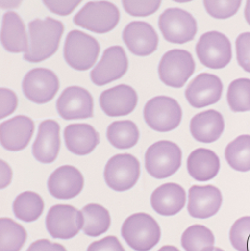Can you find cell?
Returning <instances> with one entry per match:
<instances>
[{"instance_id":"ffe728a7","label":"cell","mask_w":250,"mask_h":251,"mask_svg":"<svg viewBox=\"0 0 250 251\" xmlns=\"http://www.w3.org/2000/svg\"><path fill=\"white\" fill-rule=\"evenodd\" d=\"M99 102L102 111L107 116H125L134 111L138 104V95L131 86L122 84L104 90Z\"/></svg>"},{"instance_id":"ab89813d","label":"cell","mask_w":250,"mask_h":251,"mask_svg":"<svg viewBox=\"0 0 250 251\" xmlns=\"http://www.w3.org/2000/svg\"><path fill=\"white\" fill-rule=\"evenodd\" d=\"M43 2L50 12L65 16L71 14L82 1H78V0L76 1L75 0H72V1H53V0L49 1V0H45Z\"/></svg>"},{"instance_id":"f546056e","label":"cell","mask_w":250,"mask_h":251,"mask_svg":"<svg viewBox=\"0 0 250 251\" xmlns=\"http://www.w3.org/2000/svg\"><path fill=\"white\" fill-rule=\"evenodd\" d=\"M225 160L232 169L240 172L250 171V135L237 136L225 148Z\"/></svg>"},{"instance_id":"d4e9b609","label":"cell","mask_w":250,"mask_h":251,"mask_svg":"<svg viewBox=\"0 0 250 251\" xmlns=\"http://www.w3.org/2000/svg\"><path fill=\"white\" fill-rule=\"evenodd\" d=\"M225 130V121L221 114L208 110L193 116L190 122V132L193 138L202 143L217 141Z\"/></svg>"},{"instance_id":"60d3db41","label":"cell","mask_w":250,"mask_h":251,"mask_svg":"<svg viewBox=\"0 0 250 251\" xmlns=\"http://www.w3.org/2000/svg\"><path fill=\"white\" fill-rule=\"evenodd\" d=\"M27 251H67L60 244L50 242L49 239H39L32 243Z\"/></svg>"},{"instance_id":"83f0119b","label":"cell","mask_w":250,"mask_h":251,"mask_svg":"<svg viewBox=\"0 0 250 251\" xmlns=\"http://www.w3.org/2000/svg\"><path fill=\"white\" fill-rule=\"evenodd\" d=\"M84 217V234L88 236H99L105 233L111 226L109 210L99 204H88L82 209Z\"/></svg>"},{"instance_id":"7c38bea8","label":"cell","mask_w":250,"mask_h":251,"mask_svg":"<svg viewBox=\"0 0 250 251\" xmlns=\"http://www.w3.org/2000/svg\"><path fill=\"white\" fill-rule=\"evenodd\" d=\"M22 87L28 100L43 104L53 100L57 94L59 79L52 70L36 68L26 74Z\"/></svg>"},{"instance_id":"9a60e30c","label":"cell","mask_w":250,"mask_h":251,"mask_svg":"<svg viewBox=\"0 0 250 251\" xmlns=\"http://www.w3.org/2000/svg\"><path fill=\"white\" fill-rule=\"evenodd\" d=\"M223 83L218 76L211 73H201L188 85L185 96L191 106L201 108L218 102L223 95Z\"/></svg>"},{"instance_id":"d6986e66","label":"cell","mask_w":250,"mask_h":251,"mask_svg":"<svg viewBox=\"0 0 250 251\" xmlns=\"http://www.w3.org/2000/svg\"><path fill=\"white\" fill-rule=\"evenodd\" d=\"M48 188L50 195L59 200H69L78 196L84 188V177L72 165H62L50 174Z\"/></svg>"},{"instance_id":"ba28073f","label":"cell","mask_w":250,"mask_h":251,"mask_svg":"<svg viewBox=\"0 0 250 251\" xmlns=\"http://www.w3.org/2000/svg\"><path fill=\"white\" fill-rule=\"evenodd\" d=\"M159 29L167 41L184 44L195 39L198 26L195 18L185 10L170 8L159 16Z\"/></svg>"},{"instance_id":"f35d334b","label":"cell","mask_w":250,"mask_h":251,"mask_svg":"<svg viewBox=\"0 0 250 251\" xmlns=\"http://www.w3.org/2000/svg\"><path fill=\"white\" fill-rule=\"evenodd\" d=\"M87 251H125V248L116 236H106L90 244Z\"/></svg>"},{"instance_id":"d6a6232c","label":"cell","mask_w":250,"mask_h":251,"mask_svg":"<svg viewBox=\"0 0 250 251\" xmlns=\"http://www.w3.org/2000/svg\"><path fill=\"white\" fill-rule=\"evenodd\" d=\"M226 99L233 112L250 111V79H234L229 85Z\"/></svg>"},{"instance_id":"f1b7e54d","label":"cell","mask_w":250,"mask_h":251,"mask_svg":"<svg viewBox=\"0 0 250 251\" xmlns=\"http://www.w3.org/2000/svg\"><path fill=\"white\" fill-rule=\"evenodd\" d=\"M43 210V199L38 193L32 191L21 193L13 202V213L15 217L25 222L36 221L41 217Z\"/></svg>"},{"instance_id":"7bdbcfd3","label":"cell","mask_w":250,"mask_h":251,"mask_svg":"<svg viewBox=\"0 0 250 251\" xmlns=\"http://www.w3.org/2000/svg\"><path fill=\"white\" fill-rule=\"evenodd\" d=\"M245 19L247 21L248 24L250 25V0L246 2V7H245Z\"/></svg>"},{"instance_id":"484cf974","label":"cell","mask_w":250,"mask_h":251,"mask_svg":"<svg viewBox=\"0 0 250 251\" xmlns=\"http://www.w3.org/2000/svg\"><path fill=\"white\" fill-rule=\"evenodd\" d=\"M220 160L218 156L206 148H198L187 159V170L192 178L198 181H207L218 174Z\"/></svg>"},{"instance_id":"ee69618b","label":"cell","mask_w":250,"mask_h":251,"mask_svg":"<svg viewBox=\"0 0 250 251\" xmlns=\"http://www.w3.org/2000/svg\"><path fill=\"white\" fill-rule=\"evenodd\" d=\"M158 251H179V249L174 247V246H163Z\"/></svg>"},{"instance_id":"f6af8a7d","label":"cell","mask_w":250,"mask_h":251,"mask_svg":"<svg viewBox=\"0 0 250 251\" xmlns=\"http://www.w3.org/2000/svg\"><path fill=\"white\" fill-rule=\"evenodd\" d=\"M213 251H225V250H223L221 248H217V247H216V248H214Z\"/></svg>"},{"instance_id":"ac0fdd59","label":"cell","mask_w":250,"mask_h":251,"mask_svg":"<svg viewBox=\"0 0 250 251\" xmlns=\"http://www.w3.org/2000/svg\"><path fill=\"white\" fill-rule=\"evenodd\" d=\"M124 42L130 52L136 56H149L157 50L158 35L149 23L131 22L123 31Z\"/></svg>"},{"instance_id":"74e56055","label":"cell","mask_w":250,"mask_h":251,"mask_svg":"<svg viewBox=\"0 0 250 251\" xmlns=\"http://www.w3.org/2000/svg\"><path fill=\"white\" fill-rule=\"evenodd\" d=\"M0 99H1V111H0V117L5 118L11 115L18 107L19 99L13 90L2 87L0 89Z\"/></svg>"},{"instance_id":"4dcf8cb0","label":"cell","mask_w":250,"mask_h":251,"mask_svg":"<svg viewBox=\"0 0 250 251\" xmlns=\"http://www.w3.org/2000/svg\"><path fill=\"white\" fill-rule=\"evenodd\" d=\"M27 239V232L18 222L10 218L0 220V250L20 251Z\"/></svg>"},{"instance_id":"5b68a950","label":"cell","mask_w":250,"mask_h":251,"mask_svg":"<svg viewBox=\"0 0 250 251\" xmlns=\"http://www.w3.org/2000/svg\"><path fill=\"white\" fill-rule=\"evenodd\" d=\"M121 13L110 1H89L73 18L75 24L96 33H106L119 23Z\"/></svg>"},{"instance_id":"7a4b0ae2","label":"cell","mask_w":250,"mask_h":251,"mask_svg":"<svg viewBox=\"0 0 250 251\" xmlns=\"http://www.w3.org/2000/svg\"><path fill=\"white\" fill-rule=\"evenodd\" d=\"M122 235L135 251H149L160 241L161 230L158 222L149 214H133L125 220Z\"/></svg>"},{"instance_id":"9c48e42d","label":"cell","mask_w":250,"mask_h":251,"mask_svg":"<svg viewBox=\"0 0 250 251\" xmlns=\"http://www.w3.org/2000/svg\"><path fill=\"white\" fill-rule=\"evenodd\" d=\"M196 53L203 66L211 69H223L232 59L231 42L224 33L208 31L198 41Z\"/></svg>"},{"instance_id":"4fadbf2b","label":"cell","mask_w":250,"mask_h":251,"mask_svg":"<svg viewBox=\"0 0 250 251\" xmlns=\"http://www.w3.org/2000/svg\"><path fill=\"white\" fill-rule=\"evenodd\" d=\"M56 108L60 117L67 121L90 118L94 116V100L88 90L71 86L62 91Z\"/></svg>"},{"instance_id":"8d00e7d4","label":"cell","mask_w":250,"mask_h":251,"mask_svg":"<svg viewBox=\"0 0 250 251\" xmlns=\"http://www.w3.org/2000/svg\"><path fill=\"white\" fill-rule=\"evenodd\" d=\"M235 45L238 65L250 73V32L241 33L236 39Z\"/></svg>"},{"instance_id":"3957f363","label":"cell","mask_w":250,"mask_h":251,"mask_svg":"<svg viewBox=\"0 0 250 251\" xmlns=\"http://www.w3.org/2000/svg\"><path fill=\"white\" fill-rule=\"evenodd\" d=\"M100 53V45L97 40L81 30L68 33L64 57L66 62L77 71H86L95 64Z\"/></svg>"},{"instance_id":"836d02e7","label":"cell","mask_w":250,"mask_h":251,"mask_svg":"<svg viewBox=\"0 0 250 251\" xmlns=\"http://www.w3.org/2000/svg\"><path fill=\"white\" fill-rule=\"evenodd\" d=\"M230 242L237 251H250V217L237 219L230 230Z\"/></svg>"},{"instance_id":"4316f807","label":"cell","mask_w":250,"mask_h":251,"mask_svg":"<svg viewBox=\"0 0 250 251\" xmlns=\"http://www.w3.org/2000/svg\"><path fill=\"white\" fill-rule=\"evenodd\" d=\"M106 136L110 143L118 150H128L138 143L139 128L131 121H118L107 127Z\"/></svg>"},{"instance_id":"d590c367","label":"cell","mask_w":250,"mask_h":251,"mask_svg":"<svg viewBox=\"0 0 250 251\" xmlns=\"http://www.w3.org/2000/svg\"><path fill=\"white\" fill-rule=\"evenodd\" d=\"M161 5L160 0H149V1H131L124 0L123 7L126 12L132 16H149L154 14Z\"/></svg>"},{"instance_id":"5bb4252c","label":"cell","mask_w":250,"mask_h":251,"mask_svg":"<svg viewBox=\"0 0 250 251\" xmlns=\"http://www.w3.org/2000/svg\"><path fill=\"white\" fill-rule=\"evenodd\" d=\"M128 70V58L125 50L116 45L104 50L101 60L90 72V78L98 86L114 82L126 74Z\"/></svg>"},{"instance_id":"44dd1931","label":"cell","mask_w":250,"mask_h":251,"mask_svg":"<svg viewBox=\"0 0 250 251\" xmlns=\"http://www.w3.org/2000/svg\"><path fill=\"white\" fill-rule=\"evenodd\" d=\"M60 150V127L53 119H47L39 126L32 155L38 161L50 163L56 160Z\"/></svg>"},{"instance_id":"2e32d148","label":"cell","mask_w":250,"mask_h":251,"mask_svg":"<svg viewBox=\"0 0 250 251\" xmlns=\"http://www.w3.org/2000/svg\"><path fill=\"white\" fill-rule=\"evenodd\" d=\"M35 131V124L28 116L20 115L0 125V141L3 148L20 151L27 147Z\"/></svg>"},{"instance_id":"7402d4cb","label":"cell","mask_w":250,"mask_h":251,"mask_svg":"<svg viewBox=\"0 0 250 251\" xmlns=\"http://www.w3.org/2000/svg\"><path fill=\"white\" fill-rule=\"evenodd\" d=\"M150 204L156 213L161 216H174L184 208L186 191L178 184L168 182L152 192Z\"/></svg>"},{"instance_id":"8fae6325","label":"cell","mask_w":250,"mask_h":251,"mask_svg":"<svg viewBox=\"0 0 250 251\" xmlns=\"http://www.w3.org/2000/svg\"><path fill=\"white\" fill-rule=\"evenodd\" d=\"M45 222L50 236L69 239L83 229L84 217L82 212L71 205L58 204L50 208Z\"/></svg>"},{"instance_id":"1f68e13d","label":"cell","mask_w":250,"mask_h":251,"mask_svg":"<svg viewBox=\"0 0 250 251\" xmlns=\"http://www.w3.org/2000/svg\"><path fill=\"white\" fill-rule=\"evenodd\" d=\"M214 244L213 232L201 225L189 226L181 236V246L186 251H213Z\"/></svg>"},{"instance_id":"30bf717a","label":"cell","mask_w":250,"mask_h":251,"mask_svg":"<svg viewBox=\"0 0 250 251\" xmlns=\"http://www.w3.org/2000/svg\"><path fill=\"white\" fill-rule=\"evenodd\" d=\"M140 162L130 153H119L107 161L104 169L106 185L115 191H127L138 182Z\"/></svg>"},{"instance_id":"e575fe53","label":"cell","mask_w":250,"mask_h":251,"mask_svg":"<svg viewBox=\"0 0 250 251\" xmlns=\"http://www.w3.org/2000/svg\"><path fill=\"white\" fill-rule=\"evenodd\" d=\"M204 8L207 13L217 20H225L237 13L241 8V0H229V1H215V0H205L203 1Z\"/></svg>"},{"instance_id":"52a82bcc","label":"cell","mask_w":250,"mask_h":251,"mask_svg":"<svg viewBox=\"0 0 250 251\" xmlns=\"http://www.w3.org/2000/svg\"><path fill=\"white\" fill-rule=\"evenodd\" d=\"M196 70L192 55L185 50H171L163 55L158 66L161 82L173 88L183 87Z\"/></svg>"},{"instance_id":"8992f818","label":"cell","mask_w":250,"mask_h":251,"mask_svg":"<svg viewBox=\"0 0 250 251\" xmlns=\"http://www.w3.org/2000/svg\"><path fill=\"white\" fill-rule=\"evenodd\" d=\"M183 111L178 102L171 97L158 96L150 99L144 107V119L158 132H169L179 126Z\"/></svg>"},{"instance_id":"cb8c5ba5","label":"cell","mask_w":250,"mask_h":251,"mask_svg":"<svg viewBox=\"0 0 250 251\" xmlns=\"http://www.w3.org/2000/svg\"><path fill=\"white\" fill-rule=\"evenodd\" d=\"M64 135L67 148L77 156L88 155L100 142L99 133L88 124H71L67 126Z\"/></svg>"},{"instance_id":"b9f144b4","label":"cell","mask_w":250,"mask_h":251,"mask_svg":"<svg viewBox=\"0 0 250 251\" xmlns=\"http://www.w3.org/2000/svg\"><path fill=\"white\" fill-rule=\"evenodd\" d=\"M12 179V170L5 161H1V188L9 186Z\"/></svg>"},{"instance_id":"603a6c76","label":"cell","mask_w":250,"mask_h":251,"mask_svg":"<svg viewBox=\"0 0 250 251\" xmlns=\"http://www.w3.org/2000/svg\"><path fill=\"white\" fill-rule=\"evenodd\" d=\"M1 44L10 53H26L29 48L24 22L14 11L2 16Z\"/></svg>"},{"instance_id":"277c9868","label":"cell","mask_w":250,"mask_h":251,"mask_svg":"<svg viewBox=\"0 0 250 251\" xmlns=\"http://www.w3.org/2000/svg\"><path fill=\"white\" fill-rule=\"evenodd\" d=\"M181 150L171 141H159L145 153V168L152 177L162 179L177 172L181 165Z\"/></svg>"},{"instance_id":"e0dca14e","label":"cell","mask_w":250,"mask_h":251,"mask_svg":"<svg viewBox=\"0 0 250 251\" xmlns=\"http://www.w3.org/2000/svg\"><path fill=\"white\" fill-rule=\"evenodd\" d=\"M223 204V195L212 185L192 186L188 195V213L193 218L206 219L218 213Z\"/></svg>"},{"instance_id":"6da1fadb","label":"cell","mask_w":250,"mask_h":251,"mask_svg":"<svg viewBox=\"0 0 250 251\" xmlns=\"http://www.w3.org/2000/svg\"><path fill=\"white\" fill-rule=\"evenodd\" d=\"M64 28L60 21L52 18L30 22L28 26L29 48L24 54V59L37 64L53 56L59 48Z\"/></svg>"}]
</instances>
